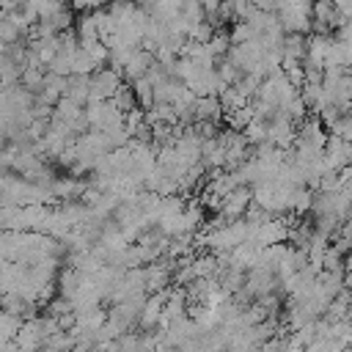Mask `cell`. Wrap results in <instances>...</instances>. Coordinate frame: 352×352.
Masks as SVG:
<instances>
[{
	"label": "cell",
	"instance_id": "6da1fadb",
	"mask_svg": "<svg viewBox=\"0 0 352 352\" xmlns=\"http://www.w3.org/2000/svg\"><path fill=\"white\" fill-rule=\"evenodd\" d=\"M126 308H132V316H138V311H140V308H138V302H135V305H132V302H126ZM121 319H124V324H126V322H129V311H121Z\"/></svg>",
	"mask_w": 352,
	"mask_h": 352
}]
</instances>
